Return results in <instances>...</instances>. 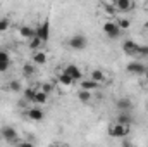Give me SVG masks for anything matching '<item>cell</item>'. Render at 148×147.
Listing matches in <instances>:
<instances>
[{
    "instance_id": "4fadbf2b",
    "label": "cell",
    "mask_w": 148,
    "mask_h": 147,
    "mask_svg": "<svg viewBox=\"0 0 148 147\" xmlns=\"http://www.w3.org/2000/svg\"><path fill=\"white\" fill-rule=\"evenodd\" d=\"M115 123H119V125H126V126H131V125L134 123V118H133L131 112H117V116H115Z\"/></svg>"
},
{
    "instance_id": "f1b7e54d",
    "label": "cell",
    "mask_w": 148,
    "mask_h": 147,
    "mask_svg": "<svg viewBox=\"0 0 148 147\" xmlns=\"http://www.w3.org/2000/svg\"><path fill=\"white\" fill-rule=\"evenodd\" d=\"M40 90H41V92H45L47 95H50V92H52V85H48V83H43Z\"/></svg>"
},
{
    "instance_id": "3957f363",
    "label": "cell",
    "mask_w": 148,
    "mask_h": 147,
    "mask_svg": "<svg viewBox=\"0 0 148 147\" xmlns=\"http://www.w3.org/2000/svg\"><path fill=\"white\" fill-rule=\"evenodd\" d=\"M102 30H103V33L110 38V40L119 38L121 37V33H122V30L115 24V21H105V23L102 24Z\"/></svg>"
},
{
    "instance_id": "603a6c76",
    "label": "cell",
    "mask_w": 148,
    "mask_h": 147,
    "mask_svg": "<svg viewBox=\"0 0 148 147\" xmlns=\"http://www.w3.org/2000/svg\"><path fill=\"white\" fill-rule=\"evenodd\" d=\"M23 73L26 74V76H31V74L35 73V64H33V62L24 64V66H23Z\"/></svg>"
},
{
    "instance_id": "484cf974",
    "label": "cell",
    "mask_w": 148,
    "mask_h": 147,
    "mask_svg": "<svg viewBox=\"0 0 148 147\" xmlns=\"http://www.w3.org/2000/svg\"><path fill=\"white\" fill-rule=\"evenodd\" d=\"M10 61V55H9V52H5V50H0V62H9Z\"/></svg>"
},
{
    "instance_id": "cb8c5ba5",
    "label": "cell",
    "mask_w": 148,
    "mask_h": 147,
    "mask_svg": "<svg viewBox=\"0 0 148 147\" xmlns=\"http://www.w3.org/2000/svg\"><path fill=\"white\" fill-rule=\"evenodd\" d=\"M41 43H43V42H41L38 37H35V38H31V40H29V43H28V45H29V49H31V50H36Z\"/></svg>"
},
{
    "instance_id": "1f68e13d",
    "label": "cell",
    "mask_w": 148,
    "mask_h": 147,
    "mask_svg": "<svg viewBox=\"0 0 148 147\" xmlns=\"http://www.w3.org/2000/svg\"><path fill=\"white\" fill-rule=\"evenodd\" d=\"M143 78H145V85L148 87V69H147V73L143 74Z\"/></svg>"
},
{
    "instance_id": "7a4b0ae2",
    "label": "cell",
    "mask_w": 148,
    "mask_h": 147,
    "mask_svg": "<svg viewBox=\"0 0 148 147\" xmlns=\"http://www.w3.org/2000/svg\"><path fill=\"white\" fill-rule=\"evenodd\" d=\"M122 52L136 61H140V43L134 42V40H126L122 43Z\"/></svg>"
},
{
    "instance_id": "836d02e7",
    "label": "cell",
    "mask_w": 148,
    "mask_h": 147,
    "mask_svg": "<svg viewBox=\"0 0 148 147\" xmlns=\"http://www.w3.org/2000/svg\"><path fill=\"white\" fill-rule=\"evenodd\" d=\"M147 109H148V104H147Z\"/></svg>"
},
{
    "instance_id": "5bb4252c",
    "label": "cell",
    "mask_w": 148,
    "mask_h": 147,
    "mask_svg": "<svg viewBox=\"0 0 148 147\" xmlns=\"http://www.w3.org/2000/svg\"><path fill=\"white\" fill-rule=\"evenodd\" d=\"M19 35L24 38V40H31V38L36 37V30H33L31 26H28V24H23V26H19Z\"/></svg>"
},
{
    "instance_id": "83f0119b",
    "label": "cell",
    "mask_w": 148,
    "mask_h": 147,
    "mask_svg": "<svg viewBox=\"0 0 148 147\" xmlns=\"http://www.w3.org/2000/svg\"><path fill=\"white\" fill-rule=\"evenodd\" d=\"M16 146H17V147H35V144H33V142H29V140H19Z\"/></svg>"
},
{
    "instance_id": "30bf717a",
    "label": "cell",
    "mask_w": 148,
    "mask_h": 147,
    "mask_svg": "<svg viewBox=\"0 0 148 147\" xmlns=\"http://www.w3.org/2000/svg\"><path fill=\"white\" fill-rule=\"evenodd\" d=\"M62 71H64L66 74H69L76 83L83 80V71H81V68H79V66H76V64H67Z\"/></svg>"
},
{
    "instance_id": "d6986e66",
    "label": "cell",
    "mask_w": 148,
    "mask_h": 147,
    "mask_svg": "<svg viewBox=\"0 0 148 147\" xmlns=\"http://www.w3.org/2000/svg\"><path fill=\"white\" fill-rule=\"evenodd\" d=\"M114 21H115V24H117L121 30H126V28L131 26V19H127V17H121V16H117Z\"/></svg>"
},
{
    "instance_id": "44dd1931",
    "label": "cell",
    "mask_w": 148,
    "mask_h": 147,
    "mask_svg": "<svg viewBox=\"0 0 148 147\" xmlns=\"http://www.w3.org/2000/svg\"><path fill=\"white\" fill-rule=\"evenodd\" d=\"M36 88H33V87H28L24 92H23V95H24V99L26 101H29V102H35V95H36Z\"/></svg>"
},
{
    "instance_id": "5b68a950",
    "label": "cell",
    "mask_w": 148,
    "mask_h": 147,
    "mask_svg": "<svg viewBox=\"0 0 148 147\" xmlns=\"http://www.w3.org/2000/svg\"><path fill=\"white\" fill-rule=\"evenodd\" d=\"M115 109L119 111V112H131V111L134 109V102L129 97H119L115 101Z\"/></svg>"
},
{
    "instance_id": "7402d4cb",
    "label": "cell",
    "mask_w": 148,
    "mask_h": 147,
    "mask_svg": "<svg viewBox=\"0 0 148 147\" xmlns=\"http://www.w3.org/2000/svg\"><path fill=\"white\" fill-rule=\"evenodd\" d=\"M9 28H10V19H9V17H2V19H0V33L7 31Z\"/></svg>"
},
{
    "instance_id": "9a60e30c",
    "label": "cell",
    "mask_w": 148,
    "mask_h": 147,
    "mask_svg": "<svg viewBox=\"0 0 148 147\" xmlns=\"http://www.w3.org/2000/svg\"><path fill=\"white\" fill-rule=\"evenodd\" d=\"M47 61H48V55L45 52H41V50H36L33 54V57H31V62L35 66H43V64H47Z\"/></svg>"
},
{
    "instance_id": "8992f818",
    "label": "cell",
    "mask_w": 148,
    "mask_h": 147,
    "mask_svg": "<svg viewBox=\"0 0 148 147\" xmlns=\"http://www.w3.org/2000/svg\"><path fill=\"white\" fill-rule=\"evenodd\" d=\"M69 47L74 50H84L88 47V38L84 35H74L69 38Z\"/></svg>"
},
{
    "instance_id": "ba28073f",
    "label": "cell",
    "mask_w": 148,
    "mask_h": 147,
    "mask_svg": "<svg viewBox=\"0 0 148 147\" xmlns=\"http://www.w3.org/2000/svg\"><path fill=\"white\" fill-rule=\"evenodd\" d=\"M36 37L40 38L43 43L50 40V21H48V19H45V21L36 28Z\"/></svg>"
},
{
    "instance_id": "4316f807",
    "label": "cell",
    "mask_w": 148,
    "mask_h": 147,
    "mask_svg": "<svg viewBox=\"0 0 148 147\" xmlns=\"http://www.w3.org/2000/svg\"><path fill=\"white\" fill-rule=\"evenodd\" d=\"M148 57V45H140V59Z\"/></svg>"
},
{
    "instance_id": "277c9868",
    "label": "cell",
    "mask_w": 148,
    "mask_h": 147,
    "mask_svg": "<svg viewBox=\"0 0 148 147\" xmlns=\"http://www.w3.org/2000/svg\"><path fill=\"white\" fill-rule=\"evenodd\" d=\"M112 3H114L115 12H121V14L131 12V10L136 7V2H134V0H114Z\"/></svg>"
},
{
    "instance_id": "9c48e42d",
    "label": "cell",
    "mask_w": 148,
    "mask_h": 147,
    "mask_svg": "<svg viewBox=\"0 0 148 147\" xmlns=\"http://www.w3.org/2000/svg\"><path fill=\"white\" fill-rule=\"evenodd\" d=\"M126 69H127V73H131V74H143L147 73V64H143L141 61H133V62H129L127 66H126Z\"/></svg>"
},
{
    "instance_id": "4dcf8cb0",
    "label": "cell",
    "mask_w": 148,
    "mask_h": 147,
    "mask_svg": "<svg viewBox=\"0 0 148 147\" xmlns=\"http://www.w3.org/2000/svg\"><path fill=\"white\" fill-rule=\"evenodd\" d=\"M48 147H67L66 144H60V142H52Z\"/></svg>"
},
{
    "instance_id": "d4e9b609",
    "label": "cell",
    "mask_w": 148,
    "mask_h": 147,
    "mask_svg": "<svg viewBox=\"0 0 148 147\" xmlns=\"http://www.w3.org/2000/svg\"><path fill=\"white\" fill-rule=\"evenodd\" d=\"M9 88H10L12 92H19V90H21V83H19L17 80H12V81L9 83Z\"/></svg>"
},
{
    "instance_id": "d6a6232c",
    "label": "cell",
    "mask_w": 148,
    "mask_h": 147,
    "mask_svg": "<svg viewBox=\"0 0 148 147\" xmlns=\"http://www.w3.org/2000/svg\"><path fill=\"white\" fill-rule=\"evenodd\" d=\"M145 30H147V31H148V21H147V23H145Z\"/></svg>"
},
{
    "instance_id": "8fae6325",
    "label": "cell",
    "mask_w": 148,
    "mask_h": 147,
    "mask_svg": "<svg viewBox=\"0 0 148 147\" xmlns=\"http://www.w3.org/2000/svg\"><path fill=\"white\" fill-rule=\"evenodd\" d=\"M90 80H93V81L98 83V85H103V83L109 81V76H107V73H105L103 69H91Z\"/></svg>"
},
{
    "instance_id": "6da1fadb",
    "label": "cell",
    "mask_w": 148,
    "mask_h": 147,
    "mask_svg": "<svg viewBox=\"0 0 148 147\" xmlns=\"http://www.w3.org/2000/svg\"><path fill=\"white\" fill-rule=\"evenodd\" d=\"M107 133L112 139H124L131 133V126H126V125H119V123H110L109 128H107Z\"/></svg>"
},
{
    "instance_id": "e0dca14e",
    "label": "cell",
    "mask_w": 148,
    "mask_h": 147,
    "mask_svg": "<svg viewBox=\"0 0 148 147\" xmlns=\"http://www.w3.org/2000/svg\"><path fill=\"white\" fill-rule=\"evenodd\" d=\"M57 83H59V85H64V87H73L76 81H74L69 74H66L64 71H60V73L57 74Z\"/></svg>"
},
{
    "instance_id": "52a82bcc",
    "label": "cell",
    "mask_w": 148,
    "mask_h": 147,
    "mask_svg": "<svg viewBox=\"0 0 148 147\" xmlns=\"http://www.w3.org/2000/svg\"><path fill=\"white\" fill-rule=\"evenodd\" d=\"M0 135H2V139H5L7 142H19L17 132H16L12 126H9V125H3V126L0 128Z\"/></svg>"
},
{
    "instance_id": "7c38bea8",
    "label": "cell",
    "mask_w": 148,
    "mask_h": 147,
    "mask_svg": "<svg viewBox=\"0 0 148 147\" xmlns=\"http://www.w3.org/2000/svg\"><path fill=\"white\" fill-rule=\"evenodd\" d=\"M28 118H29L31 121H41V119L45 118V111L41 109L40 106H33V107L28 109Z\"/></svg>"
},
{
    "instance_id": "ac0fdd59",
    "label": "cell",
    "mask_w": 148,
    "mask_h": 147,
    "mask_svg": "<svg viewBox=\"0 0 148 147\" xmlns=\"http://www.w3.org/2000/svg\"><path fill=\"white\" fill-rule=\"evenodd\" d=\"M48 102V95L45 94V92H41V90H38L36 92V95H35V102L33 104H36V106H43V104H47Z\"/></svg>"
},
{
    "instance_id": "f546056e",
    "label": "cell",
    "mask_w": 148,
    "mask_h": 147,
    "mask_svg": "<svg viewBox=\"0 0 148 147\" xmlns=\"http://www.w3.org/2000/svg\"><path fill=\"white\" fill-rule=\"evenodd\" d=\"M9 68H10V61L9 62H0V73H5Z\"/></svg>"
},
{
    "instance_id": "e575fe53",
    "label": "cell",
    "mask_w": 148,
    "mask_h": 147,
    "mask_svg": "<svg viewBox=\"0 0 148 147\" xmlns=\"http://www.w3.org/2000/svg\"><path fill=\"white\" fill-rule=\"evenodd\" d=\"M0 139H2V135H0Z\"/></svg>"
},
{
    "instance_id": "ffe728a7",
    "label": "cell",
    "mask_w": 148,
    "mask_h": 147,
    "mask_svg": "<svg viewBox=\"0 0 148 147\" xmlns=\"http://www.w3.org/2000/svg\"><path fill=\"white\" fill-rule=\"evenodd\" d=\"M91 92H86V90H79L77 92V101L79 102H84V104H88L90 101H91Z\"/></svg>"
},
{
    "instance_id": "2e32d148",
    "label": "cell",
    "mask_w": 148,
    "mask_h": 147,
    "mask_svg": "<svg viewBox=\"0 0 148 147\" xmlns=\"http://www.w3.org/2000/svg\"><path fill=\"white\" fill-rule=\"evenodd\" d=\"M79 87H81V90H86V92H93V90H97L100 85H98V83H95L93 80L86 78V80H81V81H79Z\"/></svg>"
}]
</instances>
